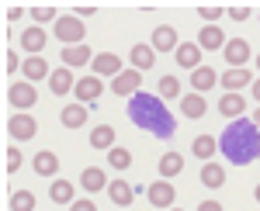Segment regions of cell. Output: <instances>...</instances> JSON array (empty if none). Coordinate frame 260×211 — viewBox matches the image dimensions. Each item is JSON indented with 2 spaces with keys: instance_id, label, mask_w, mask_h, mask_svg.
<instances>
[{
  "instance_id": "27",
  "label": "cell",
  "mask_w": 260,
  "mask_h": 211,
  "mask_svg": "<svg viewBox=\"0 0 260 211\" xmlns=\"http://www.w3.org/2000/svg\"><path fill=\"white\" fill-rule=\"evenodd\" d=\"M153 59H156V49H153V45H132V66H136L139 73L153 66Z\"/></svg>"
},
{
  "instance_id": "34",
  "label": "cell",
  "mask_w": 260,
  "mask_h": 211,
  "mask_svg": "<svg viewBox=\"0 0 260 211\" xmlns=\"http://www.w3.org/2000/svg\"><path fill=\"white\" fill-rule=\"evenodd\" d=\"M28 14L35 18V24H45V21H59V18H56V7H49V4H39V7H31Z\"/></svg>"
},
{
  "instance_id": "43",
  "label": "cell",
  "mask_w": 260,
  "mask_h": 211,
  "mask_svg": "<svg viewBox=\"0 0 260 211\" xmlns=\"http://www.w3.org/2000/svg\"><path fill=\"white\" fill-rule=\"evenodd\" d=\"M21 14H24V7H11V11H7V18H11V21H18Z\"/></svg>"
},
{
  "instance_id": "5",
  "label": "cell",
  "mask_w": 260,
  "mask_h": 211,
  "mask_svg": "<svg viewBox=\"0 0 260 211\" xmlns=\"http://www.w3.org/2000/svg\"><path fill=\"white\" fill-rule=\"evenodd\" d=\"M7 97H11V104L18 108L21 115L28 111V108H35V100H39V94H35V87L24 80V83H11V90H7Z\"/></svg>"
},
{
  "instance_id": "29",
  "label": "cell",
  "mask_w": 260,
  "mask_h": 211,
  "mask_svg": "<svg viewBox=\"0 0 260 211\" xmlns=\"http://www.w3.org/2000/svg\"><path fill=\"white\" fill-rule=\"evenodd\" d=\"M49 197H52L56 204H73V184H70V180H52Z\"/></svg>"
},
{
  "instance_id": "45",
  "label": "cell",
  "mask_w": 260,
  "mask_h": 211,
  "mask_svg": "<svg viewBox=\"0 0 260 211\" xmlns=\"http://www.w3.org/2000/svg\"><path fill=\"white\" fill-rule=\"evenodd\" d=\"M253 125H257V128H260V108H257V111H253Z\"/></svg>"
},
{
  "instance_id": "33",
  "label": "cell",
  "mask_w": 260,
  "mask_h": 211,
  "mask_svg": "<svg viewBox=\"0 0 260 211\" xmlns=\"http://www.w3.org/2000/svg\"><path fill=\"white\" fill-rule=\"evenodd\" d=\"M108 163H111L115 170H128V166H132V153H128V149H111V153H108Z\"/></svg>"
},
{
  "instance_id": "13",
  "label": "cell",
  "mask_w": 260,
  "mask_h": 211,
  "mask_svg": "<svg viewBox=\"0 0 260 211\" xmlns=\"http://www.w3.org/2000/svg\"><path fill=\"white\" fill-rule=\"evenodd\" d=\"M198 45H201V52H205V49H208V52H212V49H225V35H222V28H219V24H205V28L198 31Z\"/></svg>"
},
{
  "instance_id": "47",
  "label": "cell",
  "mask_w": 260,
  "mask_h": 211,
  "mask_svg": "<svg viewBox=\"0 0 260 211\" xmlns=\"http://www.w3.org/2000/svg\"><path fill=\"white\" fill-rule=\"evenodd\" d=\"M257 69H260V56H257Z\"/></svg>"
},
{
  "instance_id": "11",
  "label": "cell",
  "mask_w": 260,
  "mask_h": 211,
  "mask_svg": "<svg viewBox=\"0 0 260 211\" xmlns=\"http://www.w3.org/2000/svg\"><path fill=\"white\" fill-rule=\"evenodd\" d=\"M222 87H225L229 94H236L243 87H253V77H250L246 66H243V69H225V73H222Z\"/></svg>"
},
{
  "instance_id": "24",
  "label": "cell",
  "mask_w": 260,
  "mask_h": 211,
  "mask_svg": "<svg viewBox=\"0 0 260 211\" xmlns=\"http://www.w3.org/2000/svg\"><path fill=\"white\" fill-rule=\"evenodd\" d=\"M80 184H83V191H104V187H108L101 166H87V170L80 173Z\"/></svg>"
},
{
  "instance_id": "44",
  "label": "cell",
  "mask_w": 260,
  "mask_h": 211,
  "mask_svg": "<svg viewBox=\"0 0 260 211\" xmlns=\"http://www.w3.org/2000/svg\"><path fill=\"white\" fill-rule=\"evenodd\" d=\"M250 90H253V97L260 100V80H253V87H250Z\"/></svg>"
},
{
  "instance_id": "30",
  "label": "cell",
  "mask_w": 260,
  "mask_h": 211,
  "mask_svg": "<svg viewBox=\"0 0 260 211\" xmlns=\"http://www.w3.org/2000/svg\"><path fill=\"white\" fill-rule=\"evenodd\" d=\"M180 170H184V156H180V153H167L160 159V177H163V180H167V177H177Z\"/></svg>"
},
{
  "instance_id": "17",
  "label": "cell",
  "mask_w": 260,
  "mask_h": 211,
  "mask_svg": "<svg viewBox=\"0 0 260 211\" xmlns=\"http://www.w3.org/2000/svg\"><path fill=\"white\" fill-rule=\"evenodd\" d=\"M153 49H156V52H170V49L177 52V31H174L170 24H160V28L153 31Z\"/></svg>"
},
{
  "instance_id": "8",
  "label": "cell",
  "mask_w": 260,
  "mask_h": 211,
  "mask_svg": "<svg viewBox=\"0 0 260 211\" xmlns=\"http://www.w3.org/2000/svg\"><path fill=\"white\" fill-rule=\"evenodd\" d=\"M90 66H94V77H111L115 80L118 73H125V69H121V59L115 56V52H98Z\"/></svg>"
},
{
  "instance_id": "25",
  "label": "cell",
  "mask_w": 260,
  "mask_h": 211,
  "mask_svg": "<svg viewBox=\"0 0 260 211\" xmlns=\"http://www.w3.org/2000/svg\"><path fill=\"white\" fill-rule=\"evenodd\" d=\"M59 121L66 128H83V121H87V108L83 104H70V108H62Z\"/></svg>"
},
{
  "instance_id": "23",
  "label": "cell",
  "mask_w": 260,
  "mask_h": 211,
  "mask_svg": "<svg viewBox=\"0 0 260 211\" xmlns=\"http://www.w3.org/2000/svg\"><path fill=\"white\" fill-rule=\"evenodd\" d=\"M90 146L111 153V149H115V128H111V125H98V128L90 132Z\"/></svg>"
},
{
  "instance_id": "14",
  "label": "cell",
  "mask_w": 260,
  "mask_h": 211,
  "mask_svg": "<svg viewBox=\"0 0 260 211\" xmlns=\"http://www.w3.org/2000/svg\"><path fill=\"white\" fill-rule=\"evenodd\" d=\"M77 83H73V73H70V66H59V69H52V77H49V90L56 97H62V94H70Z\"/></svg>"
},
{
  "instance_id": "12",
  "label": "cell",
  "mask_w": 260,
  "mask_h": 211,
  "mask_svg": "<svg viewBox=\"0 0 260 211\" xmlns=\"http://www.w3.org/2000/svg\"><path fill=\"white\" fill-rule=\"evenodd\" d=\"M149 204H156V208H167V204H174V197H177V191H174V184L170 180H160V184H153L149 187Z\"/></svg>"
},
{
  "instance_id": "6",
  "label": "cell",
  "mask_w": 260,
  "mask_h": 211,
  "mask_svg": "<svg viewBox=\"0 0 260 211\" xmlns=\"http://www.w3.org/2000/svg\"><path fill=\"white\" fill-rule=\"evenodd\" d=\"M7 132H11V138H18V142H24V138H35V132H39V121L31 115H14L11 121H7Z\"/></svg>"
},
{
  "instance_id": "37",
  "label": "cell",
  "mask_w": 260,
  "mask_h": 211,
  "mask_svg": "<svg viewBox=\"0 0 260 211\" xmlns=\"http://www.w3.org/2000/svg\"><path fill=\"white\" fill-rule=\"evenodd\" d=\"M21 170V149H7V173Z\"/></svg>"
},
{
  "instance_id": "38",
  "label": "cell",
  "mask_w": 260,
  "mask_h": 211,
  "mask_svg": "<svg viewBox=\"0 0 260 211\" xmlns=\"http://www.w3.org/2000/svg\"><path fill=\"white\" fill-rule=\"evenodd\" d=\"M229 18H233V21H246V18H250V7H243V4L229 7Z\"/></svg>"
},
{
  "instance_id": "19",
  "label": "cell",
  "mask_w": 260,
  "mask_h": 211,
  "mask_svg": "<svg viewBox=\"0 0 260 211\" xmlns=\"http://www.w3.org/2000/svg\"><path fill=\"white\" fill-rule=\"evenodd\" d=\"M31 166H35V173H39V177H56V173H59V159H56V153L42 149V153L31 159Z\"/></svg>"
},
{
  "instance_id": "42",
  "label": "cell",
  "mask_w": 260,
  "mask_h": 211,
  "mask_svg": "<svg viewBox=\"0 0 260 211\" xmlns=\"http://www.w3.org/2000/svg\"><path fill=\"white\" fill-rule=\"evenodd\" d=\"M73 11H77V18H90V14H98V7H73Z\"/></svg>"
},
{
  "instance_id": "10",
  "label": "cell",
  "mask_w": 260,
  "mask_h": 211,
  "mask_svg": "<svg viewBox=\"0 0 260 211\" xmlns=\"http://www.w3.org/2000/svg\"><path fill=\"white\" fill-rule=\"evenodd\" d=\"M177 66L191 69V73L201 66V45L198 42H184V45H177Z\"/></svg>"
},
{
  "instance_id": "22",
  "label": "cell",
  "mask_w": 260,
  "mask_h": 211,
  "mask_svg": "<svg viewBox=\"0 0 260 211\" xmlns=\"http://www.w3.org/2000/svg\"><path fill=\"white\" fill-rule=\"evenodd\" d=\"M24 77H28V83H35V80H49L52 73H49V62L42 56H28L24 59Z\"/></svg>"
},
{
  "instance_id": "16",
  "label": "cell",
  "mask_w": 260,
  "mask_h": 211,
  "mask_svg": "<svg viewBox=\"0 0 260 211\" xmlns=\"http://www.w3.org/2000/svg\"><path fill=\"white\" fill-rule=\"evenodd\" d=\"M215 83H219V77H215V69H212V66H198V69L191 73V90H194V94L212 90Z\"/></svg>"
},
{
  "instance_id": "21",
  "label": "cell",
  "mask_w": 260,
  "mask_h": 211,
  "mask_svg": "<svg viewBox=\"0 0 260 211\" xmlns=\"http://www.w3.org/2000/svg\"><path fill=\"white\" fill-rule=\"evenodd\" d=\"M108 194H111V201H115L118 208H128L132 197H136V187H128L125 180H111V184H108Z\"/></svg>"
},
{
  "instance_id": "32",
  "label": "cell",
  "mask_w": 260,
  "mask_h": 211,
  "mask_svg": "<svg viewBox=\"0 0 260 211\" xmlns=\"http://www.w3.org/2000/svg\"><path fill=\"white\" fill-rule=\"evenodd\" d=\"M35 208V194L31 191H14L11 194V211H31Z\"/></svg>"
},
{
  "instance_id": "18",
  "label": "cell",
  "mask_w": 260,
  "mask_h": 211,
  "mask_svg": "<svg viewBox=\"0 0 260 211\" xmlns=\"http://www.w3.org/2000/svg\"><path fill=\"white\" fill-rule=\"evenodd\" d=\"M87 62H94V52L87 49V42L62 49V66H87Z\"/></svg>"
},
{
  "instance_id": "20",
  "label": "cell",
  "mask_w": 260,
  "mask_h": 211,
  "mask_svg": "<svg viewBox=\"0 0 260 211\" xmlns=\"http://www.w3.org/2000/svg\"><path fill=\"white\" fill-rule=\"evenodd\" d=\"M21 45H24V52H31V56L42 52V49H45V31H42L39 24L24 28V31H21Z\"/></svg>"
},
{
  "instance_id": "40",
  "label": "cell",
  "mask_w": 260,
  "mask_h": 211,
  "mask_svg": "<svg viewBox=\"0 0 260 211\" xmlns=\"http://www.w3.org/2000/svg\"><path fill=\"white\" fill-rule=\"evenodd\" d=\"M70 211H98V204H94V201H73Z\"/></svg>"
},
{
  "instance_id": "2",
  "label": "cell",
  "mask_w": 260,
  "mask_h": 211,
  "mask_svg": "<svg viewBox=\"0 0 260 211\" xmlns=\"http://www.w3.org/2000/svg\"><path fill=\"white\" fill-rule=\"evenodd\" d=\"M128 118H132L136 128H146L156 138H170V135L177 132V121L163 108V100L153 94H142V90L136 97H128Z\"/></svg>"
},
{
  "instance_id": "28",
  "label": "cell",
  "mask_w": 260,
  "mask_h": 211,
  "mask_svg": "<svg viewBox=\"0 0 260 211\" xmlns=\"http://www.w3.org/2000/svg\"><path fill=\"white\" fill-rule=\"evenodd\" d=\"M201 184L212 187V191L222 187V184H225V170H222L219 163H205V170H201Z\"/></svg>"
},
{
  "instance_id": "3",
  "label": "cell",
  "mask_w": 260,
  "mask_h": 211,
  "mask_svg": "<svg viewBox=\"0 0 260 211\" xmlns=\"http://www.w3.org/2000/svg\"><path fill=\"white\" fill-rule=\"evenodd\" d=\"M56 39L66 42V49H70V45H83V39H87L83 21L77 18V14H62V18L56 21Z\"/></svg>"
},
{
  "instance_id": "35",
  "label": "cell",
  "mask_w": 260,
  "mask_h": 211,
  "mask_svg": "<svg viewBox=\"0 0 260 211\" xmlns=\"http://www.w3.org/2000/svg\"><path fill=\"white\" fill-rule=\"evenodd\" d=\"M160 97H167V100H170V97H180V80L177 77H163L160 80Z\"/></svg>"
},
{
  "instance_id": "48",
  "label": "cell",
  "mask_w": 260,
  "mask_h": 211,
  "mask_svg": "<svg viewBox=\"0 0 260 211\" xmlns=\"http://www.w3.org/2000/svg\"><path fill=\"white\" fill-rule=\"evenodd\" d=\"M170 211H180V208H170Z\"/></svg>"
},
{
  "instance_id": "31",
  "label": "cell",
  "mask_w": 260,
  "mask_h": 211,
  "mask_svg": "<svg viewBox=\"0 0 260 211\" xmlns=\"http://www.w3.org/2000/svg\"><path fill=\"white\" fill-rule=\"evenodd\" d=\"M191 149H194V156H198V159H208V156L219 149V138H212V135H198V138L191 142Z\"/></svg>"
},
{
  "instance_id": "1",
  "label": "cell",
  "mask_w": 260,
  "mask_h": 211,
  "mask_svg": "<svg viewBox=\"0 0 260 211\" xmlns=\"http://www.w3.org/2000/svg\"><path fill=\"white\" fill-rule=\"evenodd\" d=\"M219 149H222V156H225L229 163H236V166L253 163V159H260V128L253 121H246V118L229 121L225 132H222V138H219Z\"/></svg>"
},
{
  "instance_id": "39",
  "label": "cell",
  "mask_w": 260,
  "mask_h": 211,
  "mask_svg": "<svg viewBox=\"0 0 260 211\" xmlns=\"http://www.w3.org/2000/svg\"><path fill=\"white\" fill-rule=\"evenodd\" d=\"M18 69H24L21 59H18V52H7V73H18Z\"/></svg>"
},
{
  "instance_id": "26",
  "label": "cell",
  "mask_w": 260,
  "mask_h": 211,
  "mask_svg": "<svg viewBox=\"0 0 260 211\" xmlns=\"http://www.w3.org/2000/svg\"><path fill=\"white\" fill-rule=\"evenodd\" d=\"M205 94H184V100H180V111H184V118H201L205 115Z\"/></svg>"
},
{
  "instance_id": "4",
  "label": "cell",
  "mask_w": 260,
  "mask_h": 211,
  "mask_svg": "<svg viewBox=\"0 0 260 211\" xmlns=\"http://www.w3.org/2000/svg\"><path fill=\"white\" fill-rule=\"evenodd\" d=\"M142 90V77L139 69H125L118 77L111 80V94H121V97H136Z\"/></svg>"
},
{
  "instance_id": "36",
  "label": "cell",
  "mask_w": 260,
  "mask_h": 211,
  "mask_svg": "<svg viewBox=\"0 0 260 211\" xmlns=\"http://www.w3.org/2000/svg\"><path fill=\"white\" fill-rule=\"evenodd\" d=\"M198 14L205 18V24H215V21L222 18V7L219 4H205V7H198Z\"/></svg>"
},
{
  "instance_id": "46",
  "label": "cell",
  "mask_w": 260,
  "mask_h": 211,
  "mask_svg": "<svg viewBox=\"0 0 260 211\" xmlns=\"http://www.w3.org/2000/svg\"><path fill=\"white\" fill-rule=\"evenodd\" d=\"M257 201H260V187H257Z\"/></svg>"
},
{
  "instance_id": "7",
  "label": "cell",
  "mask_w": 260,
  "mask_h": 211,
  "mask_svg": "<svg viewBox=\"0 0 260 211\" xmlns=\"http://www.w3.org/2000/svg\"><path fill=\"white\" fill-rule=\"evenodd\" d=\"M222 52H225V62H229L233 69H243V62H250V42L246 39H229Z\"/></svg>"
},
{
  "instance_id": "15",
  "label": "cell",
  "mask_w": 260,
  "mask_h": 211,
  "mask_svg": "<svg viewBox=\"0 0 260 211\" xmlns=\"http://www.w3.org/2000/svg\"><path fill=\"white\" fill-rule=\"evenodd\" d=\"M243 111H246V97L243 94H222V100H219V115L222 118H233V121H236Z\"/></svg>"
},
{
  "instance_id": "9",
  "label": "cell",
  "mask_w": 260,
  "mask_h": 211,
  "mask_svg": "<svg viewBox=\"0 0 260 211\" xmlns=\"http://www.w3.org/2000/svg\"><path fill=\"white\" fill-rule=\"evenodd\" d=\"M73 94H77V100H80V104H94V100L104 94V87H101V77H83V80H77Z\"/></svg>"
},
{
  "instance_id": "41",
  "label": "cell",
  "mask_w": 260,
  "mask_h": 211,
  "mask_svg": "<svg viewBox=\"0 0 260 211\" xmlns=\"http://www.w3.org/2000/svg\"><path fill=\"white\" fill-rule=\"evenodd\" d=\"M198 211H222V204H219V201H201Z\"/></svg>"
}]
</instances>
